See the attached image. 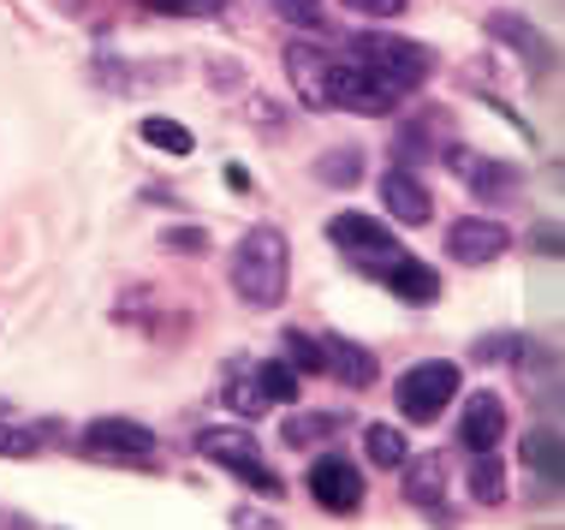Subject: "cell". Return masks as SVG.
<instances>
[{
    "instance_id": "4fadbf2b",
    "label": "cell",
    "mask_w": 565,
    "mask_h": 530,
    "mask_svg": "<svg viewBox=\"0 0 565 530\" xmlns=\"http://www.w3.org/2000/svg\"><path fill=\"white\" fill-rule=\"evenodd\" d=\"M375 280L387 286V293L399 298V305H435V298H440V275H435L429 263H417L411 251H399L393 263H381V268H375Z\"/></svg>"
},
{
    "instance_id": "d590c367",
    "label": "cell",
    "mask_w": 565,
    "mask_h": 530,
    "mask_svg": "<svg viewBox=\"0 0 565 530\" xmlns=\"http://www.w3.org/2000/svg\"><path fill=\"white\" fill-rule=\"evenodd\" d=\"M536 251H547V256L559 251V226H536Z\"/></svg>"
},
{
    "instance_id": "3957f363",
    "label": "cell",
    "mask_w": 565,
    "mask_h": 530,
    "mask_svg": "<svg viewBox=\"0 0 565 530\" xmlns=\"http://www.w3.org/2000/svg\"><path fill=\"white\" fill-rule=\"evenodd\" d=\"M458 400V363L452 358H423L393 382V405L405 423H435Z\"/></svg>"
},
{
    "instance_id": "44dd1931",
    "label": "cell",
    "mask_w": 565,
    "mask_h": 530,
    "mask_svg": "<svg viewBox=\"0 0 565 530\" xmlns=\"http://www.w3.org/2000/svg\"><path fill=\"white\" fill-rule=\"evenodd\" d=\"M333 430H340V417H333V412H292V417H286V430H280V442L286 447H328L333 442Z\"/></svg>"
},
{
    "instance_id": "f1b7e54d",
    "label": "cell",
    "mask_w": 565,
    "mask_h": 530,
    "mask_svg": "<svg viewBox=\"0 0 565 530\" xmlns=\"http://www.w3.org/2000/svg\"><path fill=\"white\" fill-rule=\"evenodd\" d=\"M226 405H233L244 423L268 412V400H263V388H256V375H238V382H226Z\"/></svg>"
},
{
    "instance_id": "52a82bcc",
    "label": "cell",
    "mask_w": 565,
    "mask_h": 530,
    "mask_svg": "<svg viewBox=\"0 0 565 530\" xmlns=\"http://www.w3.org/2000/svg\"><path fill=\"white\" fill-rule=\"evenodd\" d=\"M440 161H447V173L458 179V186L488 197V203H507V197L518 191V168H512V161L482 156V149H470V144H447V149H440Z\"/></svg>"
},
{
    "instance_id": "7c38bea8",
    "label": "cell",
    "mask_w": 565,
    "mask_h": 530,
    "mask_svg": "<svg viewBox=\"0 0 565 530\" xmlns=\"http://www.w3.org/2000/svg\"><path fill=\"white\" fill-rule=\"evenodd\" d=\"M381 203H387V215L405 221V226H423V221L435 215V191L423 186V179L411 173V168H399V161L381 173Z\"/></svg>"
},
{
    "instance_id": "7a4b0ae2",
    "label": "cell",
    "mask_w": 565,
    "mask_h": 530,
    "mask_svg": "<svg viewBox=\"0 0 565 530\" xmlns=\"http://www.w3.org/2000/svg\"><path fill=\"white\" fill-rule=\"evenodd\" d=\"M345 60H351V66H363L370 78H381L387 89H399V96H405V89H417L423 78H429V66H435L423 42L393 36L387 24H381V30H363V36H351V42H345Z\"/></svg>"
},
{
    "instance_id": "f546056e",
    "label": "cell",
    "mask_w": 565,
    "mask_h": 530,
    "mask_svg": "<svg viewBox=\"0 0 565 530\" xmlns=\"http://www.w3.org/2000/svg\"><path fill=\"white\" fill-rule=\"evenodd\" d=\"M340 7L351 12V19H370V24H393V19H405V7H411V0H340Z\"/></svg>"
},
{
    "instance_id": "e575fe53",
    "label": "cell",
    "mask_w": 565,
    "mask_h": 530,
    "mask_svg": "<svg viewBox=\"0 0 565 530\" xmlns=\"http://www.w3.org/2000/svg\"><path fill=\"white\" fill-rule=\"evenodd\" d=\"M226 186H233V191L244 197V191H250V173H244V168H238V161H226Z\"/></svg>"
},
{
    "instance_id": "9a60e30c",
    "label": "cell",
    "mask_w": 565,
    "mask_h": 530,
    "mask_svg": "<svg viewBox=\"0 0 565 530\" xmlns=\"http://www.w3.org/2000/svg\"><path fill=\"white\" fill-rule=\"evenodd\" d=\"M191 447L203 453V459L226 465V471L263 453V447H256V430H244V423H215V430H196V435H191Z\"/></svg>"
},
{
    "instance_id": "7402d4cb",
    "label": "cell",
    "mask_w": 565,
    "mask_h": 530,
    "mask_svg": "<svg viewBox=\"0 0 565 530\" xmlns=\"http://www.w3.org/2000/svg\"><path fill=\"white\" fill-rule=\"evenodd\" d=\"M250 375H256V388H263L268 405H298V382H303V375H298L286 358H263Z\"/></svg>"
},
{
    "instance_id": "8fae6325",
    "label": "cell",
    "mask_w": 565,
    "mask_h": 530,
    "mask_svg": "<svg viewBox=\"0 0 565 530\" xmlns=\"http://www.w3.org/2000/svg\"><path fill=\"white\" fill-rule=\"evenodd\" d=\"M500 435H507V405H500V393H470L465 412H458V447L465 453H494Z\"/></svg>"
},
{
    "instance_id": "1f68e13d",
    "label": "cell",
    "mask_w": 565,
    "mask_h": 530,
    "mask_svg": "<svg viewBox=\"0 0 565 530\" xmlns=\"http://www.w3.org/2000/svg\"><path fill=\"white\" fill-rule=\"evenodd\" d=\"M268 7L280 12V19H292L298 30H316V24H322V12H328L322 0H268Z\"/></svg>"
},
{
    "instance_id": "5bb4252c",
    "label": "cell",
    "mask_w": 565,
    "mask_h": 530,
    "mask_svg": "<svg viewBox=\"0 0 565 530\" xmlns=\"http://www.w3.org/2000/svg\"><path fill=\"white\" fill-rule=\"evenodd\" d=\"M322 352H328V363H322V375H340V382L345 388H375L381 382V363H375V352H370V346H358V340H340V335H333V340H322Z\"/></svg>"
},
{
    "instance_id": "d6986e66",
    "label": "cell",
    "mask_w": 565,
    "mask_h": 530,
    "mask_svg": "<svg viewBox=\"0 0 565 530\" xmlns=\"http://www.w3.org/2000/svg\"><path fill=\"white\" fill-rule=\"evenodd\" d=\"M310 173H316V186H328V191H351L363 179V149H351V144L322 149V156L310 161Z\"/></svg>"
},
{
    "instance_id": "9c48e42d",
    "label": "cell",
    "mask_w": 565,
    "mask_h": 530,
    "mask_svg": "<svg viewBox=\"0 0 565 530\" xmlns=\"http://www.w3.org/2000/svg\"><path fill=\"white\" fill-rule=\"evenodd\" d=\"M310 495H316V507L322 512H358L363 507V471L345 459V453H316V465H310Z\"/></svg>"
},
{
    "instance_id": "83f0119b",
    "label": "cell",
    "mask_w": 565,
    "mask_h": 530,
    "mask_svg": "<svg viewBox=\"0 0 565 530\" xmlns=\"http://www.w3.org/2000/svg\"><path fill=\"white\" fill-rule=\"evenodd\" d=\"M149 12H161V19H221L226 0H143Z\"/></svg>"
},
{
    "instance_id": "d6a6232c",
    "label": "cell",
    "mask_w": 565,
    "mask_h": 530,
    "mask_svg": "<svg viewBox=\"0 0 565 530\" xmlns=\"http://www.w3.org/2000/svg\"><path fill=\"white\" fill-rule=\"evenodd\" d=\"M167 251H179V256H203L209 251V233H203V226H167Z\"/></svg>"
},
{
    "instance_id": "2e32d148",
    "label": "cell",
    "mask_w": 565,
    "mask_h": 530,
    "mask_svg": "<svg viewBox=\"0 0 565 530\" xmlns=\"http://www.w3.org/2000/svg\"><path fill=\"white\" fill-rule=\"evenodd\" d=\"M399 471H405V501L411 507H440V495H447V483H452L440 453H417V459L399 465Z\"/></svg>"
},
{
    "instance_id": "d4e9b609",
    "label": "cell",
    "mask_w": 565,
    "mask_h": 530,
    "mask_svg": "<svg viewBox=\"0 0 565 530\" xmlns=\"http://www.w3.org/2000/svg\"><path fill=\"white\" fill-rule=\"evenodd\" d=\"M470 495H477L482 507L507 501V465H500L494 453H477V465H470Z\"/></svg>"
},
{
    "instance_id": "8d00e7d4",
    "label": "cell",
    "mask_w": 565,
    "mask_h": 530,
    "mask_svg": "<svg viewBox=\"0 0 565 530\" xmlns=\"http://www.w3.org/2000/svg\"><path fill=\"white\" fill-rule=\"evenodd\" d=\"M0 417H7V400H0Z\"/></svg>"
},
{
    "instance_id": "603a6c76",
    "label": "cell",
    "mask_w": 565,
    "mask_h": 530,
    "mask_svg": "<svg viewBox=\"0 0 565 530\" xmlns=\"http://www.w3.org/2000/svg\"><path fill=\"white\" fill-rule=\"evenodd\" d=\"M137 138H143L149 149H161V156H191V149H196L191 131L179 126V119H167V114H149L143 126H137Z\"/></svg>"
},
{
    "instance_id": "e0dca14e",
    "label": "cell",
    "mask_w": 565,
    "mask_h": 530,
    "mask_svg": "<svg viewBox=\"0 0 565 530\" xmlns=\"http://www.w3.org/2000/svg\"><path fill=\"white\" fill-rule=\"evenodd\" d=\"M524 465H530V477H542L547 495L559 489L565 453H559V430H554V423H536V430H524Z\"/></svg>"
},
{
    "instance_id": "484cf974",
    "label": "cell",
    "mask_w": 565,
    "mask_h": 530,
    "mask_svg": "<svg viewBox=\"0 0 565 530\" xmlns=\"http://www.w3.org/2000/svg\"><path fill=\"white\" fill-rule=\"evenodd\" d=\"M280 358L292 363L298 375H322V363H328L322 340H316V335H303V328H286V340H280Z\"/></svg>"
},
{
    "instance_id": "ac0fdd59",
    "label": "cell",
    "mask_w": 565,
    "mask_h": 530,
    "mask_svg": "<svg viewBox=\"0 0 565 530\" xmlns=\"http://www.w3.org/2000/svg\"><path fill=\"white\" fill-rule=\"evenodd\" d=\"M488 36H494V42H507L512 54H524L530 66H547V36H542V30L530 24V19H518V12H507V7H500V12H488Z\"/></svg>"
},
{
    "instance_id": "ba28073f",
    "label": "cell",
    "mask_w": 565,
    "mask_h": 530,
    "mask_svg": "<svg viewBox=\"0 0 565 530\" xmlns=\"http://www.w3.org/2000/svg\"><path fill=\"white\" fill-rule=\"evenodd\" d=\"M399 102H405L399 89H387L381 78H370L363 66H351L345 54H333V108L363 114V119H387Z\"/></svg>"
},
{
    "instance_id": "277c9868",
    "label": "cell",
    "mask_w": 565,
    "mask_h": 530,
    "mask_svg": "<svg viewBox=\"0 0 565 530\" xmlns=\"http://www.w3.org/2000/svg\"><path fill=\"white\" fill-rule=\"evenodd\" d=\"M328 239H333V251H340L358 275H370V280H375L381 263L399 256V239H387V226H381L375 215H358V209H340V215L328 221Z\"/></svg>"
},
{
    "instance_id": "6da1fadb",
    "label": "cell",
    "mask_w": 565,
    "mask_h": 530,
    "mask_svg": "<svg viewBox=\"0 0 565 530\" xmlns=\"http://www.w3.org/2000/svg\"><path fill=\"white\" fill-rule=\"evenodd\" d=\"M292 280V256H286V233L268 221L244 226V239L233 245V293L244 310H274L286 298Z\"/></svg>"
},
{
    "instance_id": "cb8c5ba5",
    "label": "cell",
    "mask_w": 565,
    "mask_h": 530,
    "mask_svg": "<svg viewBox=\"0 0 565 530\" xmlns=\"http://www.w3.org/2000/svg\"><path fill=\"white\" fill-rule=\"evenodd\" d=\"M49 442V423H7L0 417V459H36Z\"/></svg>"
},
{
    "instance_id": "4dcf8cb0",
    "label": "cell",
    "mask_w": 565,
    "mask_h": 530,
    "mask_svg": "<svg viewBox=\"0 0 565 530\" xmlns=\"http://www.w3.org/2000/svg\"><path fill=\"white\" fill-rule=\"evenodd\" d=\"M518 346H524V335H488V340L470 346V358L477 363H507V358H518Z\"/></svg>"
},
{
    "instance_id": "836d02e7",
    "label": "cell",
    "mask_w": 565,
    "mask_h": 530,
    "mask_svg": "<svg viewBox=\"0 0 565 530\" xmlns=\"http://www.w3.org/2000/svg\"><path fill=\"white\" fill-rule=\"evenodd\" d=\"M233 530H286L274 512H256V507H233Z\"/></svg>"
},
{
    "instance_id": "30bf717a",
    "label": "cell",
    "mask_w": 565,
    "mask_h": 530,
    "mask_svg": "<svg viewBox=\"0 0 565 530\" xmlns=\"http://www.w3.org/2000/svg\"><path fill=\"white\" fill-rule=\"evenodd\" d=\"M507 251H512V233L500 221H488V215H465V221L447 226V256H452V263H465V268L500 263Z\"/></svg>"
},
{
    "instance_id": "8992f818",
    "label": "cell",
    "mask_w": 565,
    "mask_h": 530,
    "mask_svg": "<svg viewBox=\"0 0 565 530\" xmlns=\"http://www.w3.org/2000/svg\"><path fill=\"white\" fill-rule=\"evenodd\" d=\"M286 78L303 114H333V49L322 42H292L286 49Z\"/></svg>"
},
{
    "instance_id": "5b68a950",
    "label": "cell",
    "mask_w": 565,
    "mask_h": 530,
    "mask_svg": "<svg viewBox=\"0 0 565 530\" xmlns=\"http://www.w3.org/2000/svg\"><path fill=\"white\" fill-rule=\"evenodd\" d=\"M84 453H96V459H114V465H149L156 459V430L149 423H137V417H96V423H84Z\"/></svg>"
},
{
    "instance_id": "ffe728a7",
    "label": "cell",
    "mask_w": 565,
    "mask_h": 530,
    "mask_svg": "<svg viewBox=\"0 0 565 530\" xmlns=\"http://www.w3.org/2000/svg\"><path fill=\"white\" fill-rule=\"evenodd\" d=\"M363 453H370V465H381V471H399L411 459V442L393 423H363Z\"/></svg>"
},
{
    "instance_id": "4316f807",
    "label": "cell",
    "mask_w": 565,
    "mask_h": 530,
    "mask_svg": "<svg viewBox=\"0 0 565 530\" xmlns=\"http://www.w3.org/2000/svg\"><path fill=\"white\" fill-rule=\"evenodd\" d=\"M233 477L244 483V489H256V495H263V501H280V495H286L280 471H274V465L263 459V453H256V459H244V465H233Z\"/></svg>"
}]
</instances>
